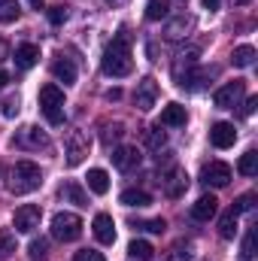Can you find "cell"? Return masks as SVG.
Wrapping results in <instances>:
<instances>
[{"label": "cell", "instance_id": "obj_23", "mask_svg": "<svg viewBox=\"0 0 258 261\" xmlns=\"http://www.w3.org/2000/svg\"><path fill=\"white\" fill-rule=\"evenodd\" d=\"M119 200H122L125 206H149V203H152L149 192H143V189H125Z\"/></svg>", "mask_w": 258, "mask_h": 261}, {"label": "cell", "instance_id": "obj_32", "mask_svg": "<svg viewBox=\"0 0 258 261\" xmlns=\"http://www.w3.org/2000/svg\"><path fill=\"white\" fill-rule=\"evenodd\" d=\"M15 252V234L9 228H0V255H12Z\"/></svg>", "mask_w": 258, "mask_h": 261}, {"label": "cell", "instance_id": "obj_31", "mask_svg": "<svg viewBox=\"0 0 258 261\" xmlns=\"http://www.w3.org/2000/svg\"><path fill=\"white\" fill-rule=\"evenodd\" d=\"M131 225H134V228H143V231H152V234H161V231L167 228V222H164L161 216H158V219H146V222H137V219H134Z\"/></svg>", "mask_w": 258, "mask_h": 261}, {"label": "cell", "instance_id": "obj_7", "mask_svg": "<svg viewBox=\"0 0 258 261\" xmlns=\"http://www.w3.org/2000/svg\"><path fill=\"white\" fill-rule=\"evenodd\" d=\"M85 155H88V134L70 130V137H67V164L76 167V164L85 161Z\"/></svg>", "mask_w": 258, "mask_h": 261}, {"label": "cell", "instance_id": "obj_42", "mask_svg": "<svg viewBox=\"0 0 258 261\" xmlns=\"http://www.w3.org/2000/svg\"><path fill=\"white\" fill-rule=\"evenodd\" d=\"M107 97H110V100H119V97H122V91H119V88H110V91H107Z\"/></svg>", "mask_w": 258, "mask_h": 261}, {"label": "cell", "instance_id": "obj_37", "mask_svg": "<svg viewBox=\"0 0 258 261\" xmlns=\"http://www.w3.org/2000/svg\"><path fill=\"white\" fill-rule=\"evenodd\" d=\"M73 261H104V252H97V249H79Z\"/></svg>", "mask_w": 258, "mask_h": 261}, {"label": "cell", "instance_id": "obj_10", "mask_svg": "<svg viewBox=\"0 0 258 261\" xmlns=\"http://www.w3.org/2000/svg\"><path fill=\"white\" fill-rule=\"evenodd\" d=\"M155 100H158V82H155V79H143V82H137V91H134V103H137V110L149 113V110L155 107Z\"/></svg>", "mask_w": 258, "mask_h": 261}, {"label": "cell", "instance_id": "obj_44", "mask_svg": "<svg viewBox=\"0 0 258 261\" xmlns=\"http://www.w3.org/2000/svg\"><path fill=\"white\" fill-rule=\"evenodd\" d=\"M6 55H9V46H6V43L0 40V58H6Z\"/></svg>", "mask_w": 258, "mask_h": 261}, {"label": "cell", "instance_id": "obj_16", "mask_svg": "<svg viewBox=\"0 0 258 261\" xmlns=\"http://www.w3.org/2000/svg\"><path fill=\"white\" fill-rule=\"evenodd\" d=\"M186 119H189V113H186L183 103H167L161 110V125H167V128H183Z\"/></svg>", "mask_w": 258, "mask_h": 261}, {"label": "cell", "instance_id": "obj_39", "mask_svg": "<svg viewBox=\"0 0 258 261\" xmlns=\"http://www.w3.org/2000/svg\"><path fill=\"white\" fill-rule=\"evenodd\" d=\"M64 18H67V9H64V6H52V9H49V21H52V24H61Z\"/></svg>", "mask_w": 258, "mask_h": 261}, {"label": "cell", "instance_id": "obj_2", "mask_svg": "<svg viewBox=\"0 0 258 261\" xmlns=\"http://www.w3.org/2000/svg\"><path fill=\"white\" fill-rule=\"evenodd\" d=\"M43 186V170L34 161H18L9 170V192L12 195H31Z\"/></svg>", "mask_w": 258, "mask_h": 261}, {"label": "cell", "instance_id": "obj_4", "mask_svg": "<svg viewBox=\"0 0 258 261\" xmlns=\"http://www.w3.org/2000/svg\"><path fill=\"white\" fill-rule=\"evenodd\" d=\"M79 234H82V219L76 213H58L52 219V237L55 240L73 243V240H79Z\"/></svg>", "mask_w": 258, "mask_h": 261}, {"label": "cell", "instance_id": "obj_45", "mask_svg": "<svg viewBox=\"0 0 258 261\" xmlns=\"http://www.w3.org/2000/svg\"><path fill=\"white\" fill-rule=\"evenodd\" d=\"M28 3H31L34 9H43V3H46V0H28Z\"/></svg>", "mask_w": 258, "mask_h": 261}, {"label": "cell", "instance_id": "obj_14", "mask_svg": "<svg viewBox=\"0 0 258 261\" xmlns=\"http://www.w3.org/2000/svg\"><path fill=\"white\" fill-rule=\"evenodd\" d=\"M234 140H237V130H234L231 122H216L210 128V143L216 149H228V146H234Z\"/></svg>", "mask_w": 258, "mask_h": 261}, {"label": "cell", "instance_id": "obj_3", "mask_svg": "<svg viewBox=\"0 0 258 261\" xmlns=\"http://www.w3.org/2000/svg\"><path fill=\"white\" fill-rule=\"evenodd\" d=\"M40 110L49 125H64V91L55 82L40 88Z\"/></svg>", "mask_w": 258, "mask_h": 261}, {"label": "cell", "instance_id": "obj_18", "mask_svg": "<svg viewBox=\"0 0 258 261\" xmlns=\"http://www.w3.org/2000/svg\"><path fill=\"white\" fill-rule=\"evenodd\" d=\"M192 28H194V18H192V15H176V18L167 24L164 37H167V40H183V37H186Z\"/></svg>", "mask_w": 258, "mask_h": 261}, {"label": "cell", "instance_id": "obj_6", "mask_svg": "<svg viewBox=\"0 0 258 261\" xmlns=\"http://www.w3.org/2000/svg\"><path fill=\"white\" fill-rule=\"evenodd\" d=\"M243 91H246V85H243V79H234V82H225L216 94H213V103L219 107V110H234L240 100H243Z\"/></svg>", "mask_w": 258, "mask_h": 261}, {"label": "cell", "instance_id": "obj_8", "mask_svg": "<svg viewBox=\"0 0 258 261\" xmlns=\"http://www.w3.org/2000/svg\"><path fill=\"white\" fill-rule=\"evenodd\" d=\"M200 179H203L207 186L225 189V186L231 182V167H228L225 161H210V164H203V170H200Z\"/></svg>", "mask_w": 258, "mask_h": 261}, {"label": "cell", "instance_id": "obj_41", "mask_svg": "<svg viewBox=\"0 0 258 261\" xmlns=\"http://www.w3.org/2000/svg\"><path fill=\"white\" fill-rule=\"evenodd\" d=\"M219 3H222V0H203V9L213 12V9H219Z\"/></svg>", "mask_w": 258, "mask_h": 261}, {"label": "cell", "instance_id": "obj_36", "mask_svg": "<svg viewBox=\"0 0 258 261\" xmlns=\"http://www.w3.org/2000/svg\"><path fill=\"white\" fill-rule=\"evenodd\" d=\"M46 252H49V240H46V237H40V240H31V258H34V261L46 258Z\"/></svg>", "mask_w": 258, "mask_h": 261}, {"label": "cell", "instance_id": "obj_34", "mask_svg": "<svg viewBox=\"0 0 258 261\" xmlns=\"http://www.w3.org/2000/svg\"><path fill=\"white\" fill-rule=\"evenodd\" d=\"M252 206H255V195L249 192V195H240V197H237V203H234L231 210L240 216V213H252Z\"/></svg>", "mask_w": 258, "mask_h": 261}, {"label": "cell", "instance_id": "obj_24", "mask_svg": "<svg viewBox=\"0 0 258 261\" xmlns=\"http://www.w3.org/2000/svg\"><path fill=\"white\" fill-rule=\"evenodd\" d=\"M170 15V0H149L146 3V18L149 21H161Z\"/></svg>", "mask_w": 258, "mask_h": 261}, {"label": "cell", "instance_id": "obj_5", "mask_svg": "<svg viewBox=\"0 0 258 261\" xmlns=\"http://www.w3.org/2000/svg\"><path fill=\"white\" fill-rule=\"evenodd\" d=\"M158 186H161V192L167 197H183L186 195V189H189V173L183 170V167H176V164H170L167 170H161V176H158Z\"/></svg>", "mask_w": 258, "mask_h": 261}, {"label": "cell", "instance_id": "obj_47", "mask_svg": "<svg viewBox=\"0 0 258 261\" xmlns=\"http://www.w3.org/2000/svg\"><path fill=\"white\" fill-rule=\"evenodd\" d=\"M237 3H249V0H237Z\"/></svg>", "mask_w": 258, "mask_h": 261}, {"label": "cell", "instance_id": "obj_1", "mask_svg": "<svg viewBox=\"0 0 258 261\" xmlns=\"http://www.w3.org/2000/svg\"><path fill=\"white\" fill-rule=\"evenodd\" d=\"M100 70H104L107 76H113V79H122V76H128L131 70H134V61H131V31L128 28H122V31L113 37V43L107 46L104 61H100Z\"/></svg>", "mask_w": 258, "mask_h": 261}, {"label": "cell", "instance_id": "obj_43", "mask_svg": "<svg viewBox=\"0 0 258 261\" xmlns=\"http://www.w3.org/2000/svg\"><path fill=\"white\" fill-rule=\"evenodd\" d=\"M6 82H9V73H6V70H0V88H6Z\"/></svg>", "mask_w": 258, "mask_h": 261}, {"label": "cell", "instance_id": "obj_20", "mask_svg": "<svg viewBox=\"0 0 258 261\" xmlns=\"http://www.w3.org/2000/svg\"><path fill=\"white\" fill-rule=\"evenodd\" d=\"M52 73H55V79L64 82V85H73V82H76V64H73L70 58H58V61L52 64Z\"/></svg>", "mask_w": 258, "mask_h": 261}, {"label": "cell", "instance_id": "obj_9", "mask_svg": "<svg viewBox=\"0 0 258 261\" xmlns=\"http://www.w3.org/2000/svg\"><path fill=\"white\" fill-rule=\"evenodd\" d=\"M40 219H43V213H40V206H34V203H24V206H18L15 210V231L18 234H31L34 228H40Z\"/></svg>", "mask_w": 258, "mask_h": 261}, {"label": "cell", "instance_id": "obj_29", "mask_svg": "<svg viewBox=\"0 0 258 261\" xmlns=\"http://www.w3.org/2000/svg\"><path fill=\"white\" fill-rule=\"evenodd\" d=\"M18 12H21L18 0H0V21H3V24L15 21V18H18Z\"/></svg>", "mask_w": 258, "mask_h": 261}, {"label": "cell", "instance_id": "obj_11", "mask_svg": "<svg viewBox=\"0 0 258 261\" xmlns=\"http://www.w3.org/2000/svg\"><path fill=\"white\" fill-rule=\"evenodd\" d=\"M15 146L18 149H49V137H46V130L34 128V125H28V128L18 130V137H15Z\"/></svg>", "mask_w": 258, "mask_h": 261}, {"label": "cell", "instance_id": "obj_13", "mask_svg": "<svg viewBox=\"0 0 258 261\" xmlns=\"http://www.w3.org/2000/svg\"><path fill=\"white\" fill-rule=\"evenodd\" d=\"M110 158H113V167L122 170V173H128V170H134V167H140V152H137V146H119Z\"/></svg>", "mask_w": 258, "mask_h": 261}, {"label": "cell", "instance_id": "obj_19", "mask_svg": "<svg viewBox=\"0 0 258 261\" xmlns=\"http://www.w3.org/2000/svg\"><path fill=\"white\" fill-rule=\"evenodd\" d=\"M58 195L64 197V203H76V206H88V195L79 182H64Z\"/></svg>", "mask_w": 258, "mask_h": 261}, {"label": "cell", "instance_id": "obj_27", "mask_svg": "<svg viewBox=\"0 0 258 261\" xmlns=\"http://www.w3.org/2000/svg\"><path fill=\"white\" fill-rule=\"evenodd\" d=\"M143 140H146V146H149V149L161 152V149H164V143H167V134L161 130V125H155V128H149L146 134H143Z\"/></svg>", "mask_w": 258, "mask_h": 261}, {"label": "cell", "instance_id": "obj_30", "mask_svg": "<svg viewBox=\"0 0 258 261\" xmlns=\"http://www.w3.org/2000/svg\"><path fill=\"white\" fill-rule=\"evenodd\" d=\"M164 261H192V246H186V243L170 246V252L164 255Z\"/></svg>", "mask_w": 258, "mask_h": 261}, {"label": "cell", "instance_id": "obj_22", "mask_svg": "<svg viewBox=\"0 0 258 261\" xmlns=\"http://www.w3.org/2000/svg\"><path fill=\"white\" fill-rule=\"evenodd\" d=\"M219 237H222V240H234V237H237V213H234V210H228V213L219 219Z\"/></svg>", "mask_w": 258, "mask_h": 261}, {"label": "cell", "instance_id": "obj_38", "mask_svg": "<svg viewBox=\"0 0 258 261\" xmlns=\"http://www.w3.org/2000/svg\"><path fill=\"white\" fill-rule=\"evenodd\" d=\"M3 116H6V119H12V116H18V97H15V94L3 100Z\"/></svg>", "mask_w": 258, "mask_h": 261}, {"label": "cell", "instance_id": "obj_46", "mask_svg": "<svg viewBox=\"0 0 258 261\" xmlns=\"http://www.w3.org/2000/svg\"><path fill=\"white\" fill-rule=\"evenodd\" d=\"M104 3H110V6H125L128 0H104Z\"/></svg>", "mask_w": 258, "mask_h": 261}, {"label": "cell", "instance_id": "obj_17", "mask_svg": "<svg viewBox=\"0 0 258 261\" xmlns=\"http://www.w3.org/2000/svg\"><path fill=\"white\" fill-rule=\"evenodd\" d=\"M12 58H15V67H18V70H31V67L40 61V49H37L34 43H21Z\"/></svg>", "mask_w": 258, "mask_h": 261}, {"label": "cell", "instance_id": "obj_35", "mask_svg": "<svg viewBox=\"0 0 258 261\" xmlns=\"http://www.w3.org/2000/svg\"><path fill=\"white\" fill-rule=\"evenodd\" d=\"M122 134H125V128H122L119 122H116V125H104V146H113Z\"/></svg>", "mask_w": 258, "mask_h": 261}, {"label": "cell", "instance_id": "obj_15", "mask_svg": "<svg viewBox=\"0 0 258 261\" xmlns=\"http://www.w3.org/2000/svg\"><path fill=\"white\" fill-rule=\"evenodd\" d=\"M216 210H219V200H216V197L213 195H200L192 203V219L194 222H210V219L216 216Z\"/></svg>", "mask_w": 258, "mask_h": 261}, {"label": "cell", "instance_id": "obj_40", "mask_svg": "<svg viewBox=\"0 0 258 261\" xmlns=\"http://www.w3.org/2000/svg\"><path fill=\"white\" fill-rule=\"evenodd\" d=\"M255 107H258V97H246V103H243V110H240V116H243V119H249V116L255 113Z\"/></svg>", "mask_w": 258, "mask_h": 261}, {"label": "cell", "instance_id": "obj_33", "mask_svg": "<svg viewBox=\"0 0 258 261\" xmlns=\"http://www.w3.org/2000/svg\"><path fill=\"white\" fill-rule=\"evenodd\" d=\"M255 228L246 234V240H243V255H240V261H255Z\"/></svg>", "mask_w": 258, "mask_h": 261}, {"label": "cell", "instance_id": "obj_12", "mask_svg": "<svg viewBox=\"0 0 258 261\" xmlns=\"http://www.w3.org/2000/svg\"><path fill=\"white\" fill-rule=\"evenodd\" d=\"M91 228H94L97 243H104V246H113V243H116V222H113L110 213H97Z\"/></svg>", "mask_w": 258, "mask_h": 261}, {"label": "cell", "instance_id": "obj_21", "mask_svg": "<svg viewBox=\"0 0 258 261\" xmlns=\"http://www.w3.org/2000/svg\"><path fill=\"white\" fill-rule=\"evenodd\" d=\"M88 189L94 192V195H107L110 192V176H107V170H100V167H94V170H88Z\"/></svg>", "mask_w": 258, "mask_h": 261}, {"label": "cell", "instance_id": "obj_28", "mask_svg": "<svg viewBox=\"0 0 258 261\" xmlns=\"http://www.w3.org/2000/svg\"><path fill=\"white\" fill-rule=\"evenodd\" d=\"M152 252H155V249H152V243H146V240H134L128 246V255L131 258H140V261H149Z\"/></svg>", "mask_w": 258, "mask_h": 261}, {"label": "cell", "instance_id": "obj_26", "mask_svg": "<svg viewBox=\"0 0 258 261\" xmlns=\"http://www.w3.org/2000/svg\"><path fill=\"white\" fill-rule=\"evenodd\" d=\"M237 170H240L243 176H255V173H258V152H255V149H249V152H243V155H240Z\"/></svg>", "mask_w": 258, "mask_h": 261}, {"label": "cell", "instance_id": "obj_25", "mask_svg": "<svg viewBox=\"0 0 258 261\" xmlns=\"http://www.w3.org/2000/svg\"><path fill=\"white\" fill-rule=\"evenodd\" d=\"M231 64L234 67H252L255 64V49L252 46H237L234 55H231Z\"/></svg>", "mask_w": 258, "mask_h": 261}]
</instances>
